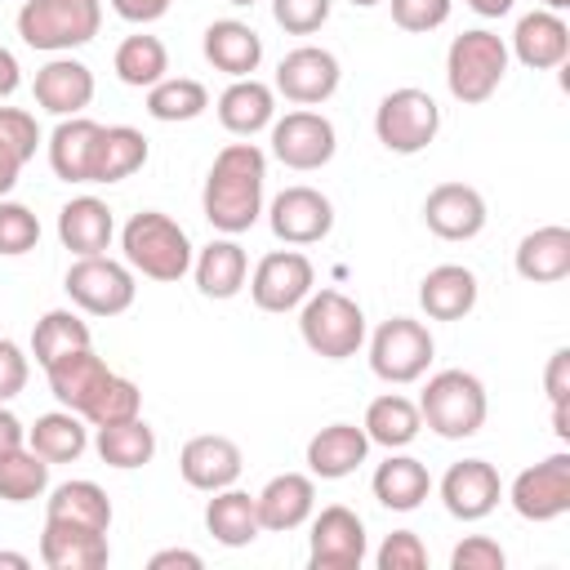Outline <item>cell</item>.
Here are the masks:
<instances>
[{"mask_svg":"<svg viewBox=\"0 0 570 570\" xmlns=\"http://www.w3.org/2000/svg\"><path fill=\"white\" fill-rule=\"evenodd\" d=\"M0 142L27 165V160L36 156V147H40V125H36V116L22 111V107H0Z\"/></svg>","mask_w":570,"mask_h":570,"instance_id":"46","label":"cell"},{"mask_svg":"<svg viewBox=\"0 0 570 570\" xmlns=\"http://www.w3.org/2000/svg\"><path fill=\"white\" fill-rule=\"evenodd\" d=\"M347 4H356V9H370V4H379V0H347Z\"/></svg>","mask_w":570,"mask_h":570,"instance_id":"60","label":"cell"},{"mask_svg":"<svg viewBox=\"0 0 570 570\" xmlns=\"http://www.w3.org/2000/svg\"><path fill=\"white\" fill-rule=\"evenodd\" d=\"M205 58H209L218 71H227L232 80H240V76H254V71H258V62H263V40H258V31H254L249 22H240V18H218V22L205 27Z\"/></svg>","mask_w":570,"mask_h":570,"instance_id":"27","label":"cell"},{"mask_svg":"<svg viewBox=\"0 0 570 570\" xmlns=\"http://www.w3.org/2000/svg\"><path fill=\"white\" fill-rule=\"evenodd\" d=\"M512 508H517V517H525V521H557V517H566L570 512V454L566 450H557V454H548L543 463H534V468H525V472H517V481H512Z\"/></svg>","mask_w":570,"mask_h":570,"instance_id":"11","label":"cell"},{"mask_svg":"<svg viewBox=\"0 0 570 570\" xmlns=\"http://www.w3.org/2000/svg\"><path fill=\"white\" fill-rule=\"evenodd\" d=\"M147 566H151V570H169V566H183V570H200V557H196V552H187V548H165V552H156Z\"/></svg>","mask_w":570,"mask_h":570,"instance_id":"53","label":"cell"},{"mask_svg":"<svg viewBox=\"0 0 570 570\" xmlns=\"http://www.w3.org/2000/svg\"><path fill=\"white\" fill-rule=\"evenodd\" d=\"M423 223L441 240H472L485 227V200L468 183H441L423 200Z\"/></svg>","mask_w":570,"mask_h":570,"instance_id":"17","label":"cell"},{"mask_svg":"<svg viewBox=\"0 0 570 570\" xmlns=\"http://www.w3.org/2000/svg\"><path fill=\"white\" fill-rule=\"evenodd\" d=\"M102 125L89 116H62L49 134V165L62 183H94V151H98Z\"/></svg>","mask_w":570,"mask_h":570,"instance_id":"23","label":"cell"},{"mask_svg":"<svg viewBox=\"0 0 570 570\" xmlns=\"http://www.w3.org/2000/svg\"><path fill=\"white\" fill-rule=\"evenodd\" d=\"M468 4H472L481 18H499V13H508V9H512V0H468Z\"/></svg>","mask_w":570,"mask_h":570,"instance_id":"57","label":"cell"},{"mask_svg":"<svg viewBox=\"0 0 570 570\" xmlns=\"http://www.w3.org/2000/svg\"><path fill=\"white\" fill-rule=\"evenodd\" d=\"M45 374H49V392L58 396V405L62 410H76L80 419L89 414V405L98 401V392L111 379V370L102 365V356H94V347H80V352L58 356L53 365H45Z\"/></svg>","mask_w":570,"mask_h":570,"instance_id":"19","label":"cell"},{"mask_svg":"<svg viewBox=\"0 0 570 570\" xmlns=\"http://www.w3.org/2000/svg\"><path fill=\"white\" fill-rule=\"evenodd\" d=\"M441 129V107L432 102V94L405 85V89H392L383 94L379 111H374V134L387 151L396 156H414L423 151Z\"/></svg>","mask_w":570,"mask_h":570,"instance_id":"7","label":"cell"},{"mask_svg":"<svg viewBox=\"0 0 570 570\" xmlns=\"http://www.w3.org/2000/svg\"><path fill=\"white\" fill-rule=\"evenodd\" d=\"M138 405H142V392H138V383H129V379H120V374H111L107 379V387L98 392V401L89 405V423L94 428H107V423H125V419H138Z\"/></svg>","mask_w":570,"mask_h":570,"instance_id":"43","label":"cell"},{"mask_svg":"<svg viewBox=\"0 0 570 570\" xmlns=\"http://www.w3.org/2000/svg\"><path fill=\"white\" fill-rule=\"evenodd\" d=\"M254 503L263 530H298L316 508V485L303 472H281L254 494Z\"/></svg>","mask_w":570,"mask_h":570,"instance_id":"26","label":"cell"},{"mask_svg":"<svg viewBox=\"0 0 570 570\" xmlns=\"http://www.w3.org/2000/svg\"><path fill=\"white\" fill-rule=\"evenodd\" d=\"M13 445H27V428L18 423V414H9V410L0 405V454L13 450Z\"/></svg>","mask_w":570,"mask_h":570,"instance_id":"54","label":"cell"},{"mask_svg":"<svg viewBox=\"0 0 570 570\" xmlns=\"http://www.w3.org/2000/svg\"><path fill=\"white\" fill-rule=\"evenodd\" d=\"M111 557L107 548V530H85V525H67V521H49L40 530V561L49 570H102Z\"/></svg>","mask_w":570,"mask_h":570,"instance_id":"20","label":"cell"},{"mask_svg":"<svg viewBox=\"0 0 570 570\" xmlns=\"http://www.w3.org/2000/svg\"><path fill=\"white\" fill-rule=\"evenodd\" d=\"M27 374H31V365H27L22 347L13 338H0V405L27 387Z\"/></svg>","mask_w":570,"mask_h":570,"instance_id":"50","label":"cell"},{"mask_svg":"<svg viewBox=\"0 0 570 570\" xmlns=\"http://www.w3.org/2000/svg\"><path fill=\"white\" fill-rule=\"evenodd\" d=\"M49 485V463L31 445H13L0 454V499L4 503H31Z\"/></svg>","mask_w":570,"mask_h":570,"instance_id":"40","label":"cell"},{"mask_svg":"<svg viewBox=\"0 0 570 570\" xmlns=\"http://www.w3.org/2000/svg\"><path fill=\"white\" fill-rule=\"evenodd\" d=\"M543 387H548V401L552 405H566L570 401V347H557L552 352L548 374H543Z\"/></svg>","mask_w":570,"mask_h":570,"instance_id":"51","label":"cell"},{"mask_svg":"<svg viewBox=\"0 0 570 570\" xmlns=\"http://www.w3.org/2000/svg\"><path fill=\"white\" fill-rule=\"evenodd\" d=\"M80 347H89V325L76 312H67V307L45 312L36 321V330H31V356H36V365H53L58 356L80 352Z\"/></svg>","mask_w":570,"mask_h":570,"instance_id":"38","label":"cell"},{"mask_svg":"<svg viewBox=\"0 0 570 570\" xmlns=\"http://www.w3.org/2000/svg\"><path fill=\"white\" fill-rule=\"evenodd\" d=\"M102 27V4L98 0H27L18 9V36L31 49L62 53L80 49L98 36Z\"/></svg>","mask_w":570,"mask_h":570,"instance_id":"4","label":"cell"},{"mask_svg":"<svg viewBox=\"0 0 570 570\" xmlns=\"http://www.w3.org/2000/svg\"><path fill=\"white\" fill-rule=\"evenodd\" d=\"M499 494H503V481L494 472V463L485 459H459L450 463V472L441 476V503L450 517L459 521H481L499 508Z\"/></svg>","mask_w":570,"mask_h":570,"instance_id":"16","label":"cell"},{"mask_svg":"<svg viewBox=\"0 0 570 570\" xmlns=\"http://www.w3.org/2000/svg\"><path fill=\"white\" fill-rule=\"evenodd\" d=\"M512 53L521 67L530 71H548V67H561L566 53H570V27L561 22V13L552 9H534L517 22L512 31Z\"/></svg>","mask_w":570,"mask_h":570,"instance_id":"22","label":"cell"},{"mask_svg":"<svg viewBox=\"0 0 570 570\" xmlns=\"http://www.w3.org/2000/svg\"><path fill=\"white\" fill-rule=\"evenodd\" d=\"M245 276H249V258L232 236L227 240H209L196 254V285H200L205 298H236Z\"/></svg>","mask_w":570,"mask_h":570,"instance_id":"33","label":"cell"},{"mask_svg":"<svg viewBox=\"0 0 570 570\" xmlns=\"http://www.w3.org/2000/svg\"><path fill=\"white\" fill-rule=\"evenodd\" d=\"M147 165V138L134 125H107L94 151V183H120Z\"/></svg>","mask_w":570,"mask_h":570,"instance_id":"36","label":"cell"},{"mask_svg":"<svg viewBox=\"0 0 570 570\" xmlns=\"http://www.w3.org/2000/svg\"><path fill=\"white\" fill-rule=\"evenodd\" d=\"M209 107V94L200 80H187V76H165L147 89V116L165 120V125H178V120H196L200 111Z\"/></svg>","mask_w":570,"mask_h":570,"instance_id":"41","label":"cell"},{"mask_svg":"<svg viewBox=\"0 0 570 570\" xmlns=\"http://www.w3.org/2000/svg\"><path fill=\"white\" fill-rule=\"evenodd\" d=\"M240 468H245L240 445L227 441V436H191V441L183 445V454H178L183 481H187L191 490H205V494L236 485Z\"/></svg>","mask_w":570,"mask_h":570,"instance_id":"18","label":"cell"},{"mask_svg":"<svg viewBox=\"0 0 570 570\" xmlns=\"http://www.w3.org/2000/svg\"><path fill=\"white\" fill-rule=\"evenodd\" d=\"M36 102L49 116H80L94 102V71L76 58H49L36 71Z\"/></svg>","mask_w":570,"mask_h":570,"instance_id":"21","label":"cell"},{"mask_svg":"<svg viewBox=\"0 0 570 570\" xmlns=\"http://www.w3.org/2000/svg\"><path fill=\"white\" fill-rule=\"evenodd\" d=\"M49 521H67V525H85V530H107L111 525V499L98 481H62L49 494Z\"/></svg>","mask_w":570,"mask_h":570,"instance_id":"34","label":"cell"},{"mask_svg":"<svg viewBox=\"0 0 570 570\" xmlns=\"http://www.w3.org/2000/svg\"><path fill=\"white\" fill-rule=\"evenodd\" d=\"M374 499L383 503V508H392V512H414L423 499H428V490H432V476H428V468L419 463V459H410V454H387V463H379L374 468Z\"/></svg>","mask_w":570,"mask_h":570,"instance_id":"32","label":"cell"},{"mask_svg":"<svg viewBox=\"0 0 570 570\" xmlns=\"http://www.w3.org/2000/svg\"><path fill=\"white\" fill-rule=\"evenodd\" d=\"M272 236L285 245H316L334 227V205L316 187H285L267 209Z\"/></svg>","mask_w":570,"mask_h":570,"instance_id":"14","label":"cell"},{"mask_svg":"<svg viewBox=\"0 0 570 570\" xmlns=\"http://www.w3.org/2000/svg\"><path fill=\"white\" fill-rule=\"evenodd\" d=\"M338 134L321 111H285L281 120H272V156L285 169H321L334 160Z\"/></svg>","mask_w":570,"mask_h":570,"instance_id":"10","label":"cell"},{"mask_svg":"<svg viewBox=\"0 0 570 570\" xmlns=\"http://www.w3.org/2000/svg\"><path fill=\"white\" fill-rule=\"evenodd\" d=\"M374 561H379V570H423L428 566V548H423V539L414 530H392L383 539V548L374 552Z\"/></svg>","mask_w":570,"mask_h":570,"instance_id":"47","label":"cell"},{"mask_svg":"<svg viewBox=\"0 0 570 570\" xmlns=\"http://www.w3.org/2000/svg\"><path fill=\"white\" fill-rule=\"evenodd\" d=\"M0 566H13V570H27L31 561H27L22 552H0Z\"/></svg>","mask_w":570,"mask_h":570,"instance_id":"58","label":"cell"},{"mask_svg":"<svg viewBox=\"0 0 570 570\" xmlns=\"http://www.w3.org/2000/svg\"><path fill=\"white\" fill-rule=\"evenodd\" d=\"M98 454H102V463H111V468H142V463H151V454H156V432L142 423V414L138 419H125V423H107V428H98Z\"/></svg>","mask_w":570,"mask_h":570,"instance_id":"39","label":"cell"},{"mask_svg":"<svg viewBox=\"0 0 570 570\" xmlns=\"http://www.w3.org/2000/svg\"><path fill=\"white\" fill-rule=\"evenodd\" d=\"M508 76V45L494 31H463L445 53V85L463 107L485 102Z\"/></svg>","mask_w":570,"mask_h":570,"instance_id":"5","label":"cell"},{"mask_svg":"<svg viewBox=\"0 0 570 570\" xmlns=\"http://www.w3.org/2000/svg\"><path fill=\"white\" fill-rule=\"evenodd\" d=\"M485 387L476 374L468 370H441L428 379L423 396H419V414L423 423L445 436V441H463V436H476L481 423H485Z\"/></svg>","mask_w":570,"mask_h":570,"instance_id":"3","label":"cell"},{"mask_svg":"<svg viewBox=\"0 0 570 570\" xmlns=\"http://www.w3.org/2000/svg\"><path fill=\"white\" fill-rule=\"evenodd\" d=\"M205 530H209L223 548H245V543H254V539L263 534L254 494L232 490V485H227V490H214V499L205 503Z\"/></svg>","mask_w":570,"mask_h":570,"instance_id":"31","label":"cell"},{"mask_svg":"<svg viewBox=\"0 0 570 570\" xmlns=\"http://www.w3.org/2000/svg\"><path fill=\"white\" fill-rule=\"evenodd\" d=\"M543 4H548L552 13H557V9H570V0H543Z\"/></svg>","mask_w":570,"mask_h":570,"instance_id":"59","label":"cell"},{"mask_svg":"<svg viewBox=\"0 0 570 570\" xmlns=\"http://www.w3.org/2000/svg\"><path fill=\"white\" fill-rule=\"evenodd\" d=\"M334 0H272V18L276 27H285L289 36H312L325 27Z\"/></svg>","mask_w":570,"mask_h":570,"instance_id":"45","label":"cell"},{"mask_svg":"<svg viewBox=\"0 0 570 570\" xmlns=\"http://www.w3.org/2000/svg\"><path fill=\"white\" fill-rule=\"evenodd\" d=\"M18 80H22V76H18V58L0 45V98H9V94L18 89Z\"/></svg>","mask_w":570,"mask_h":570,"instance_id":"56","label":"cell"},{"mask_svg":"<svg viewBox=\"0 0 570 570\" xmlns=\"http://www.w3.org/2000/svg\"><path fill=\"white\" fill-rule=\"evenodd\" d=\"M36 240H40V218L18 200H0V254L18 258L36 249Z\"/></svg>","mask_w":570,"mask_h":570,"instance_id":"44","label":"cell"},{"mask_svg":"<svg viewBox=\"0 0 570 570\" xmlns=\"http://www.w3.org/2000/svg\"><path fill=\"white\" fill-rule=\"evenodd\" d=\"M419 303L432 321H463L476 307V276L459 263H441L423 276L419 285Z\"/></svg>","mask_w":570,"mask_h":570,"instance_id":"30","label":"cell"},{"mask_svg":"<svg viewBox=\"0 0 570 570\" xmlns=\"http://www.w3.org/2000/svg\"><path fill=\"white\" fill-rule=\"evenodd\" d=\"M27 445L45 463H71V459L85 454L89 432H85V423H80L76 410H53V414H40L36 428H27Z\"/></svg>","mask_w":570,"mask_h":570,"instance_id":"35","label":"cell"},{"mask_svg":"<svg viewBox=\"0 0 570 570\" xmlns=\"http://www.w3.org/2000/svg\"><path fill=\"white\" fill-rule=\"evenodd\" d=\"M387 4H392V22L414 36L436 31L450 18V0H387Z\"/></svg>","mask_w":570,"mask_h":570,"instance_id":"48","label":"cell"},{"mask_svg":"<svg viewBox=\"0 0 570 570\" xmlns=\"http://www.w3.org/2000/svg\"><path fill=\"white\" fill-rule=\"evenodd\" d=\"M365 525L352 508L330 503L321 508V517L312 521V570H356L365 561Z\"/></svg>","mask_w":570,"mask_h":570,"instance_id":"13","label":"cell"},{"mask_svg":"<svg viewBox=\"0 0 570 570\" xmlns=\"http://www.w3.org/2000/svg\"><path fill=\"white\" fill-rule=\"evenodd\" d=\"M312 281H316V272H312V258H307V254H298V249H276V254H267V258L254 267V276H249V298H254V307H263V312H294V307L312 294Z\"/></svg>","mask_w":570,"mask_h":570,"instance_id":"12","label":"cell"},{"mask_svg":"<svg viewBox=\"0 0 570 570\" xmlns=\"http://www.w3.org/2000/svg\"><path fill=\"white\" fill-rule=\"evenodd\" d=\"M62 289L71 294L76 307H85L89 316H120L129 303H134V272L107 254H89V258H76L67 267V281Z\"/></svg>","mask_w":570,"mask_h":570,"instance_id":"9","label":"cell"},{"mask_svg":"<svg viewBox=\"0 0 570 570\" xmlns=\"http://www.w3.org/2000/svg\"><path fill=\"white\" fill-rule=\"evenodd\" d=\"M120 249H125V263L134 272H142L147 281H183L187 267H191L187 232L160 209L134 214L125 223V232H120Z\"/></svg>","mask_w":570,"mask_h":570,"instance_id":"2","label":"cell"},{"mask_svg":"<svg viewBox=\"0 0 570 570\" xmlns=\"http://www.w3.org/2000/svg\"><path fill=\"white\" fill-rule=\"evenodd\" d=\"M517 272L525 281H534V285L566 281L570 276V227L548 223V227H534L530 236H521V245H517Z\"/></svg>","mask_w":570,"mask_h":570,"instance_id":"29","label":"cell"},{"mask_svg":"<svg viewBox=\"0 0 570 570\" xmlns=\"http://www.w3.org/2000/svg\"><path fill=\"white\" fill-rule=\"evenodd\" d=\"M116 236V218L107 209V200L98 196H76L58 209V240L76 254V258H89V254H107Z\"/></svg>","mask_w":570,"mask_h":570,"instance_id":"24","label":"cell"},{"mask_svg":"<svg viewBox=\"0 0 570 570\" xmlns=\"http://www.w3.org/2000/svg\"><path fill=\"white\" fill-rule=\"evenodd\" d=\"M169 71V53L156 36H125L116 49V76L134 89H151L156 80H165Z\"/></svg>","mask_w":570,"mask_h":570,"instance_id":"42","label":"cell"},{"mask_svg":"<svg viewBox=\"0 0 570 570\" xmlns=\"http://www.w3.org/2000/svg\"><path fill=\"white\" fill-rule=\"evenodd\" d=\"M298 330H303V343L325 356V361H347L361 352L365 343V312L343 294V289H321V294H307L303 298V312H298Z\"/></svg>","mask_w":570,"mask_h":570,"instance_id":"6","label":"cell"},{"mask_svg":"<svg viewBox=\"0 0 570 570\" xmlns=\"http://www.w3.org/2000/svg\"><path fill=\"white\" fill-rule=\"evenodd\" d=\"M503 548L494 543V539H485V534H472V539H463L454 552H450V566L454 570H503Z\"/></svg>","mask_w":570,"mask_h":570,"instance_id":"49","label":"cell"},{"mask_svg":"<svg viewBox=\"0 0 570 570\" xmlns=\"http://www.w3.org/2000/svg\"><path fill=\"white\" fill-rule=\"evenodd\" d=\"M338 58L316 45H298L276 67V94H285L298 107H316L338 89Z\"/></svg>","mask_w":570,"mask_h":570,"instance_id":"15","label":"cell"},{"mask_svg":"<svg viewBox=\"0 0 570 570\" xmlns=\"http://www.w3.org/2000/svg\"><path fill=\"white\" fill-rule=\"evenodd\" d=\"M432 334L423 321H410V316H392L374 330L370 338V370L383 379V383H414L428 374L432 365Z\"/></svg>","mask_w":570,"mask_h":570,"instance_id":"8","label":"cell"},{"mask_svg":"<svg viewBox=\"0 0 570 570\" xmlns=\"http://www.w3.org/2000/svg\"><path fill=\"white\" fill-rule=\"evenodd\" d=\"M227 4H258V0H227Z\"/></svg>","mask_w":570,"mask_h":570,"instance_id":"61","label":"cell"},{"mask_svg":"<svg viewBox=\"0 0 570 570\" xmlns=\"http://www.w3.org/2000/svg\"><path fill=\"white\" fill-rule=\"evenodd\" d=\"M18 174H22V160L0 142V196H9L13 191V183H18Z\"/></svg>","mask_w":570,"mask_h":570,"instance_id":"55","label":"cell"},{"mask_svg":"<svg viewBox=\"0 0 570 570\" xmlns=\"http://www.w3.org/2000/svg\"><path fill=\"white\" fill-rule=\"evenodd\" d=\"M365 436L374 441V445H383V450H401V445H410L414 436H419V428H423V414H419V405L414 401H405V396H396V392H387V396H379V401H370V410H365Z\"/></svg>","mask_w":570,"mask_h":570,"instance_id":"37","label":"cell"},{"mask_svg":"<svg viewBox=\"0 0 570 570\" xmlns=\"http://www.w3.org/2000/svg\"><path fill=\"white\" fill-rule=\"evenodd\" d=\"M370 454V436L356 423H330L307 441V468L321 481H338L352 476Z\"/></svg>","mask_w":570,"mask_h":570,"instance_id":"25","label":"cell"},{"mask_svg":"<svg viewBox=\"0 0 570 570\" xmlns=\"http://www.w3.org/2000/svg\"><path fill=\"white\" fill-rule=\"evenodd\" d=\"M263 178H267V156L254 142H227L214 156L205 174V191H200L209 227L227 236L249 232L263 214Z\"/></svg>","mask_w":570,"mask_h":570,"instance_id":"1","label":"cell"},{"mask_svg":"<svg viewBox=\"0 0 570 570\" xmlns=\"http://www.w3.org/2000/svg\"><path fill=\"white\" fill-rule=\"evenodd\" d=\"M272 116H276V94L254 76H240L218 94V120L236 138H254L258 129L272 125Z\"/></svg>","mask_w":570,"mask_h":570,"instance_id":"28","label":"cell"},{"mask_svg":"<svg viewBox=\"0 0 570 570\" xmlns=\"http://www.w3.org/2000/svg\"><path fill=\"white\" fill-rule=\"evenodd\" d=\"M174 0H111V9L125 18V22H156L169 13Z\"/></svg>","mask_w":570,"mask_h":570,"instance_id":"52","label":"cell"}]
</instances>
